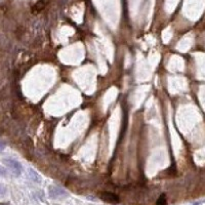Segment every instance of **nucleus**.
Here are the masks:
<instances>
[{"label": "nucleus", "instance_id": "obj_1", "mask_svg": "<svg viewBox=\"0 0 205 205\" xmlns=\"http://www.w3.org/2000/svg\"><path fill=\"white\" fill-rule=\"evenodd\" d=\"M3 163L10 168V171L13 172L14 175L19 176L22 172V165L19 161L14 160V159H3Z\"/></svg>", "mask_w": 205, "mask_h": 205}, {"label": "nucleus", "instance_id": "obj_2", "mask_svg": "<svg viewBox=\"0 0 205 205\" xmlns=\"http://www.w3.org/2000/svg\"><path fill=\"white\" fill-rule=\"evenodd\" d=\"M48 195H49V197L51 199H63L68 196V193L64 189L60 188V187L49 186V188H48Z\"/></svg>", "mask_w": 205, "mask_h": 205}, {"label": "nucleus", "instance_id": "obj_3", "mask_svg": "<svg viewBox=\"0 0 205 205\" xmlns=\"http://www.w3.org/2000/svg\"><path fill=\"white\" fill-rule=\"evenodd\" d=\"M100 198L105 202H108V203H112V204H116L119 202L118 196L113 194L111 192H102L100 194Z\"/></svg>", "mask_w": 205, "mask_h": 205}, {"label": "nucleus", "instance_id": "obj_4", "mask_svg": "<svg viewBox=\"0 0 205 205\" xmlns=\"http://www.w3.org/2000/svg\"><path fill=\"white\" fill-rule=\"evenodd\" d=\"M29 176L30 179H31L33 182H36V183H41V176L39 175V174L36 172L35 170H33L32 168H29Z\"/></svg>", "mask_w": 205, "mask_h": 205}, {"label": "nucleus", "instance_id": "obj_5", "mask_svg": "<svg viewBox=\"0 0 205 205\" xmlns=\"http://www.w3.org/2000/svg\"><path fill=\"white\" fill-rule=\"evenodd\" d=\"M45 6V1L43 0H40V1H38L37 3L34 5V7H33V13L34 14H37L39 13L40 10H42Z\"/></svg>", "mask_w": 205, "mask_h": 205}, {"label": "nucleus", "instance_id": "obj_6", "mask_svg": "<svg viewBox=\"0 0 205 205\" xmlns=\"http://www.w3.org/2000/svg\"><path fill=\"white\" fill-rule=\"evenodd\" d=\"M156 205H166V196H165V194L160 195V197L158 198L157 202H156Z\"/></svg>", "mask_w": 205, "mask_h": 205}, {"label": "nucleus", "instance_id": "obj_7", "mask_svg": "<svg viewBox=\"0 0 205 205\" xmlns=\"http://www.w3.org/2000/svg\"><path fill=\"white\" fill-rule=\"evenodd\" d=\"M5 194H6V188H5V186L0 183V197L4 196Z\"/></svg>", "mask_w": 205, "mask_h": 205}, {"label": "nucleus", "instance_id": "obj_8", "mask_svg": "<svg viewBox=\"0 0 205 205\" xmlns=\"http://www.w3.org/2000/svg\"><path fill=\"white\" fill-rule=\"evenodd\" d=\"M4 148H5V145H3L2 143H0V151H2Z\"/></svg>", "mask_w": 205, "mask_h": 205}, {"label": "nucleus", "instance_id": "obj_9", "mask_svg": "<svg viewBox=\"0 0 205 205\" xmlns=\"http://www.w3.org/2000/svg\"><path fill=\"white\" fill-rule=\"evenodd\" d=\"M0 205H10V204H8V203H0Z\"/></svg>", "mask_w": 205, "mask_h": 205}]
</instances>
